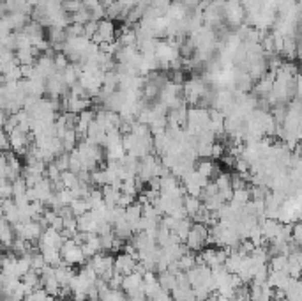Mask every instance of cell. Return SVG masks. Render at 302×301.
Segmentation results:
<instances>
[{
	"label": "cell",
	"instance_id": "obj_1",
	"mask_svg": "<svg viewBox=\"0 0 302 301\" xmlns=\"http://www.w3.org/2000/svg\"><path fill=\"white\" fill-rule=\"evenodd\" d=\"M208 238H210V229H208L205 223L195 221L188 239H186V245H188V248L191 250V252L198 253L208 245Z\"/></svg>",
	"mask_w": 302,
	"mask_h": 301
},
{
	"label": "cell",
	"instance_id": "obj_2",
	"mask_svg": "<svg viewBox=\"0 0 302 301\" xmlns=\"http://www.w3.org/2000/svg\"><path fill=\"white\" fill-rule=\"evenodd\" d=\"M60 253H62V262H66L67 266H83L87 260L81 245H78L73 238L66 239L64 246L60 248Z\"/></svg>",
	"mask_w": 302,
	"mask_h": 301
},
{
	"label": "cell",
	"instance_id": "obj_3",
	"mask_svg": "<svg viewBox=\"0 0 302 301\" xmlns=\"http://www.w3.org/2000/svg\"><path fill=\"white\" fill-rule=\"evenodd\" d=\"M87 264H91L92 270H94L96 273L99 275V277H101V275L106 273V271L115 270V259H113V255H111L110 252H101V253H98V255H94L92 259H89Z\"/></svg>",
	"mask_w": 302,
	"mask_h": 301
},
{
	"label": "cell",
	"instance_id": "obj_4",
	"mask_svg": "<svg viewBox=\"0 0 302 301\" xmlns=\"http://www.w3.org/2000/svg\"><path fill=\"white\" fill-rule=\"evenodd\" d=\"M115 39V25L111 20H103L99 21V27H98V32H96V35L91 39L92 43H96V45H104V43H113Z\"/></svg>",
	"mask_w": 302,
	"mask_h": 301
},
{
	"label": "cell",
	"instance_id": "obj_5",
	"mask_svg": "<svg viewBox=\"0 0 302 301\" xmlns=\"http://www.w3.org/2000/svg\"><path fill=\"white\" fill-rule=\"evenodd\" d=\"M138 264V260L135 259L133 255H127V253L122 252L120 255L115 257V271L120 275H131L135 273V268Z\"/></svg>",
	"mask_w": 302,
	"mask_h": 301
},
{
	"label": "cell",
	"instance_id": "obj_6",
	"mask_svg": "<svg viewBox=\"0 0 302 301\" xmlns=\"http://www.w3.org/2000/svg\"><path fill=\"white\" fill-rule=\"evenodd\" d=\"M260 227H262L264 238L267 239V241H274V239L279 236V232H281L283 223L279 220H274V218H265V220L260 223Z\"/></svg>",
	"mask_w": 302,
	"mask_h": 301
},
{
	"label": "cell",
	"instance_id": "obj_7",
	"mask_svg": "<svg viewBox=\"0 0 302 301\" xmlns=\"http://www.w3.org/2000/svg\"><path fill=\"white\" fill-rule=\"evenodd\" d=\"M98 225L99 220L92 211L85 213L83 216H78V231L89 232V234H98Z\"/></svg>",
	"mask_w": 302,
	"mask_h": 301
},
{
	"label": "cell",
	"instance_id": "obj_8",
	"mask_svg": "<svg viewBox=\"0 0 302 301\" xmlns=\"http://www.w3.org/2000/svg\"><path fill=\"white\" fill-rule=\"evenodd\" d=\"M292 280L293 278L288 275V271H271V277H269V284L274 289H283V291L290 287Z\"/></svg>",
	"mask_w": 302,
	"mask_h": 301
},
{
	"label": "cell",
	"instance_id": "obj_9",
	"mask_svg": "<svg viewBox=\"0 0 302 301\" xmlns=\"http://www.w3.org/2000/svg\"><path fill=\"white\" fill-rule=\"evenodd\" d=\"M0 236H2L4 248L9 250L11 246H13L14 239H16V234H14V227L6 220V218H2V223H0Z\"/></svg>",
	"mask_w": 302,
	"mask_h": 301
},
{
	"label": "cell",
	"instance_id": "obj_10",
	"mask_svg": "<svg viewBox=\"0 0 302 301\" xmlns=\"http://www.w3.org/2000/svg\"><path fill=\"white\" fill-rule=\"evenodd\" d=\"M184 207H186V211H188V216L189 218H195L196 214H198L200 211L203 209V202H201L200 197H193V195H188V193H186V197H184Z\"/></svg>",
	"mask_w": 302,
	"mask_h": 301
},
{
	"label": "cell",
	"instance_id": "obj_11",
	"mask_svg": "<svg viewBox=\"0 0 302 301\" xmlns=\"http://www.w3.org/2000/svg\"><path fill=\"white\" fill-rule=\"evenodd\" d=\"M103 195H104V202H106V206L110 207H118V200H120V195L122 192L117 188H113V186H104L103 188Z\"/></svg>",
	"mask_w": 302,
	"mask_h": 301
},
{
	"label": "cell",
	"instance_id": "obj_12",
	"mask_svg": "<svg viewBox=\"0 0 302 301\" xmlns=\"http://www.w3.org/2000/svg\"><path fill=\"white\" fill-rule=\"evenodd\" d=\"M157 280H159L161 287L164 289V291L171 292L175 287H177V275L171 273V271H163V273L157 275Z\"/></svg>",
	"mask_w": 302,
	"mask_h": 301
},
{
	"label": "cell",
	"instance_id": "obj_13",
	"mask_svg": "<svg viewBox=\"0 0 302 301\" xmlns=\"http://www.w3.org/2000/svg\"><path fill=\"white\" fill-rule=\"evenodd\" d=\"M41 253L45 255L46 262L50 264V266H59V264H62V253H60L59 248H42Z\"/></svg>",
	"mask_w": 302,
	"mask_h": 301
},
{
	"label": "cell",
	"instance_id": "obj_14",
	"mask_svg": "<svg viewBox=\"0 0 302 301\" xmlns=\"http://www.w3.org/2000/svg\"><path fill=\"white\" fill-rule=\"evenodd\" d=\"M71 209H73L74 216L78 218V216H83V214L89 213V211H92V207L87 199H74L73 202H71Z\"/></svg>",
	"mask_w": 302,
	"mask_h": 301
},
{
	"label": "cell",
	"instance_id": "obj_15",
	"mask_svg": "<svg viewBox=\"0 0 302 301\" xmlns=\"http://www.w3.org/2000/svg\"><path fill=\"white\" fill-rule=\"evenodd\" d=\"M271 271H286L288 270V255H274L269 260Z\"/></svg>",
	"mask_w": 302,
	"mask_h": 301
},
{
	"label": "cell",
	"instance_id": "obj_16",
	"mask_svg": "<svg viewBox=\"0 0 302 301\" xmlns=\"http://www.w3.org/2000/svg\"><path fill=\"white\" fill-rule=\"evenodd\" d=\"M62 182H64V186H66L67 190H76L78 186L81 184L78 174H74V172H71V170L62 172Z\"/></svg>",
	"mask_w": 302,
	"mask_h": 301
},
{
	"label": "cell",
	"instance_id": "obj_17",
	"mask_svg": "<svg viewBox=\"0 0 302 301\" xmlns=\"http://www.w3.org/2000/svg\"><path fill=\"white\" fill-rule=\"evenodd\" d=\"M127 294L122 289H108L104 294H101V301H127Z\"/></svg>",
	"mask_w": 302,
	"mask_h": 301
},
{
	"label": "cell",
	"instance_id": "obj_18",
	"mask_svg": "<svg viewBox=\"0 0 302 301\" xmlns=\"http://www.w3.org/2000/svg\"><path fill=\"white\" fill-rule=\"evenodd\" d=\"M215 184H218L219 190H228L232 188V174H228V172H221V175H219L218 179H215Z\"/></svg>",
	"mask_w": 302,
	"mask_h": 301
},
{
	"label": "cell",
	"instance_id": "obj_19",
	"mask_svg": "<svg viewBox=\"0 0 302 301\" xmlns=\"http://www.w3.org/2000/svg\"><path fill=\"white\" fill-rule=\"evenodd\" d=\"M292 241L302 246V220L292 223Z\"/></svg>",
	"mask_w": 302,
	"mask_h": 301
},
{
	"label": "cell",
	"instance_id": "obj_20",
	"mask_svg": "<svg viewBox=\"0 0 302 301\" xmlns=\"http://www.w3.org/2000/svg\"><path fill=\"white\" fill-rule=\"evenodd\" d=\"M136 202V195H131V193H124L122 192V195H120V200H118V207H129L131 204H135Z\"/></svg>",
	"mask_w": 302,
	"mask_h": 301
},
{
	"label": "cell",
	"instance_id": "obj_21",
	"mask_svg": "<svg viewBox=\"0 0 302 301\" xmlns=\"http://www.w3.org/2000/svg\"><path fill=\"white\" fill-rule=\"evenodd\" d=\"M223 156H225V145L215 142V144L212 145V160H218V158H223Z\"/></svg>",
	"mask_w": 302,
	"mask_h": 301
},
{
	"label": "cell",
	"instance_id": "obj_22",
	"mask_svg": "<svg viewBox=\"0 0 302 301\" xmlns=\"http://www.w3.org/2000/svg\"><path fill=\"white\" fill-rule=\"evenodd\" d=\"M189 301H203V299H200V298H196V296H193V298L189 299Z\"/></svg>",
	"mask_w": 302,
	"mask_h": 301
}]
</instances>
